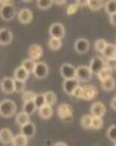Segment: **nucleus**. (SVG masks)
Returning <instances> with one entry per match:
<instances>
[{
	"mask_svg": "<svg viewBox=\"0 0 116 146\" xmlns=\"http://www.w3.org/2000/svg\"><path fill=\"white\" fill-rule=\"evenodd\" d=\"M16 110H17V105L15 104V101L9 100V98L0 101V115L3 118H9L12 115H15Z\"/></svg>",
	"mask_w": 116,
	"mask_h": 146,
	"instance_id": "1",
	"label": "nucleus"
},
{
	"mask_svg": "<svg viewBox=\"0 0 116 146\" xmlns=\"http://www.w3.org/2000/svg\"><path fill=\"white\" fill-rule=\"evenodd\" d=\"M58 115L64 122H71L74 119V108L70 104H62L58 108Z\"/></svg>",
	"mask_w": 116,
	"mask_h": 146,
	"instance_id": "2",
	"label": "nucleus"
},
{
	"mask_svg": "<svg viewBox=\"0 0 116 146\" xmlns=\"http://www.w3.org/2000/svg\"><path fill=\"white\" fill-rule=\"evenodd\" d=\"M16 16V9H15V4L9 1L5 5H1L0 7V17L4 20V21H9Z\"/></svg>",
	"mask_w": 116,
	"mask_h": 146,
	"instance_id": "3",
	"label": "nucleus"
},
{
	"mask_svg": "<svg viewBox=\"0 0 116 146\" xmlns=\"http://www.w3.org/2000/svg\"><path fill=\"white\" fill-rule=\"evenodd\" d=\"M75 78L77 82H89L92 78V73L89 70L88 66L80 65L76 68V73H75Z\"/></svg>",
	"mask_w": 116,
	"mask_h": 146,
	"instance_id": "4",
	"label": "nucleus"
},
{
	"mask_svg": "<svg viewBox=\"0 0 116 146\" xmlns=\"http://www.w3.org/2000/svg\"><path fill=\"white\" fill-rule=\"evenodd\" d=\"M50 36L54 38H63L64 35H66V28L62 23H54L50 25Z\"/></svg>",
	"mask_w": 116,
	"mask_h": 146,
	"instance_id": "5",
	"label": "nucleus"
},
{
	"mask_svg": "<svg viewBox=\"0 0 116 146\" xmlns=\"http://www.w3.org/2000/svg\"><path fill=\"white\" fill-rule=\"evenodd\" d=\"M0 89L4 94H11L15 92V78L11 77H4L3 80L0 81Z\"/></svg>",
	"mask_w": 116,
	"mask_h": 146,
	"instance_id": "6",
	"label": "nucleus"
},
{
	"mask_svg": "<svg viewBox=\"0 0 116 146\" xmlns=\"http://www.w3.org/2000/svg\"><path fill=\"white\" fill-rule=\"evenodd\" d=\"M75 73H76V68L70 62H64L60 65V74L64 80H70V78H75Z\"/></svg>",
	"mask_w": 116,
	"mask_h": 146,
	"instance_id": "7",
	"label": "nucleus"
},
{
	"mask_svg": "<svg viewBox=\"0 0 116 146\" xmlns=\"http://www.w3.org/2000/svg\"><path fill=\"white\" fill-rule=\"evenodd\" d=\"M34 76L39 80H43V78H46L48 76V73H50V68L47 65L46 62H36L35 65V69H34Z\"/></svg>",
	"mask_w": 116,
	"mask_h": 146,
	"instance_id": "8",
	"label": "nucleus"
},
{
	"mask_svg": "<svg viewBox=\"0 0 116 146\" xmlns=\"http://www.w3.org/2000/svg\"><path fill=\"white\" fill-rule=\"evenodd\" d=\"M105 66V61L103 60L101 57H99V56H95V57L91 58V61H89V70H91V73H99L103 68Z\"/></svg>",
	"mask_w": 116,
	"mask_h": 146,
	"instance_id": "9",
	"label": "nucleus"
},
{
	"mask_svg": "<svg viewBox=\"0 0 116 146\" xmlns=\"http://www.w3.org/2000/svg\"><path fill=\"white\" fill-rule=\"evenodd\" d=\"M89 111H91V115H92V117H103V115L105 114L107 109H105V105L103 104L101 101H95V102L91 105Z\"/></svg>",
	"mask_w": 116,
	"mask_h": 146,
	"instance_id": "10",
	"label": "nucleus"
},
{
	"mask_svg": "<svg viewBox=\"0 0 116 146\" xmlns=\"http://www.w3.org/2000/svg\"><path fill=\"white\" fill-rule=\"evenodd\" d=\"M97 94H99V92H97L96 86H93V85H85V86H83V96H81V100L91 101V100H93Z\"/></svg>",
	"mask_w": 116,
	"mask_h": 146,
	"instance_id": "11",
	"label": "nucleus"
},
{
	"mask_svg": "<svg viewBox=\"0 0 116 146\" xmlns=\"http://www.w3.org/2000/svg\"><path fill=\"white\" fill-rule=\"evenodd\" d=\"M43 48L39 44H32V45H30V48H28V56L31 58V60H34V61H38V60H40V58L43 57Z\"/></svg>",
	"mask_w": 116,
	"mask_h": 146,
	"instance_id": "12",
	"label": "nucleus"
},
{
	"mask_svg": "<svg viewBox=\"0 0 116 146\" xmlns=\"http://www.w3.org/2000/svg\"><path fill=\"white\" fill-rule=\"evenodd\" d=\"M13 40V33L8 28H0V45H9Z\"/></svg>",
	"mask_w": 116,
	"mask_h": 146,
	"instance_id": "13",
	"label": "nucleus"
},
{
	"mask_svg": "<svg viewBox=\"0 0 116 146\" xmlns=\"http://www.w3.org/2000/svg\"><path fill=\"white\" fill-rule=\"evenodd\" d=\"M17 19L21 24H30L34 19V13L30 8H21L17 13Z\"/></svg>",
	"mask_w": 116,
	"mask_h": 146,
	"instance_id": "14",
	"label": "nucleus"
},
{
	"mask_svg": "<svg viewBox=\"0 0 116 146\" xmlns=\"http://www.w3.org/2000/svg\"><path fill=\"white\" fill-rule=\"evenodd\" d=\"M74 46H75V50H76L77 53H81V54L87 53V52L89 50V41L84 37H80L75 41Z\"/></svg>",
	"mask_w": 116,
	"mask_h": 146,
	"instance_id": "15",
	"label": "nucleus"
},
{
	"mask_svg": "<svg viewBox=\"0 0 116 146\" xmlns=\"http://www.w3.org/2000/svg\"><path fill=\"white\" fill-rule=\"evenodd\" d=\"M28 77H30V73H28L27 70L24 69L21 65L17 66V68L13 70V78H15L16 81H21V82H25V81L28 80Z\"/></svg>",
	"mask_w": 116,
	"mask_h": 146,
	"instance_id": "16",
	"label": "nucleus"
},
{
	"mask_svg": "<svg viewBox=\"0 0 116 146\" xmlns=\"http://www.w3.org/2000/svg\"><path fill=\"white\" fill-rule=\"evenodd\" d=\"M79 85V82L76 81V78H70V80H64L63 82V90L67 93V94H70L72 96V93L74 90L76 89V86Z\"/></svg>",
	"mask_w": 116,
	"mask_h": 146,
	"instance_id": "17",
	"label": "nucleus"
},
{
	"mask_svg": "<svg viewBox=\"0 0 116 146\" xmlns=\"http://www.w3.org/2000/svg\"><path fill=\"white\" fill-rule=\"evenodd\" d=\"M12 138H13V134H12V131L8 127L0 129V142L3 145H9L12 142Z\"/></svg>",
	"mask_w": 116,
	"mask_h": 146,
	"instance_id": "18",
	"label": "nucleus"
},
{
	"mask_svg": "<svg viewBox=\"0 0 116 146\" xmlns=\"http://www.w3.org/2000/svg\"><path fill=\"white\" fill-rule=\"evenodd\" d=\"M20 129H21V131H20V133H21L23 135H25L27 138H32V137L35 135V133H36L35 123L31 122V121H30L28 123H25L24 126H21Z\"/></svg>",
	"mask_w": 116,
	"mask_h": 146,
	"instance_id": "19",
	"label": "nucleus"
},
{
	"mask_svg": "<svg viewBox=\"0 0 116 146\" xmlns=\"http://www.w3.org/2000/svg\"><path fill=\"white\" fill-rule=\"evenodd\" d=\"M38 111L42 119H50L52 117V114H54V109L50 105H43L42 108H39Z\"/></svg>",
	"mask_w": 116,
	"mask_h": 146,
	"instance_id": "20",
	"label": "nucleus"
},
{
	"mask_svg": "<svg viewBox=\"0 0 116 146\" xmlns=\"http://www.w3.org/2000/svg\"><path fill=\"white\" fill-rule=\"evenodd\" d=\"M12 146H27L28 145V138L25 135H23L21 133L19 134L13 135V138H12Z\"/></svg>",
	"mask_w": 116,
	"mask_h": 146,
	"instance_id": "21",
	"label": "nucleus"
},
{
	"mask_svg": "<svg viewBox=\"0 0 116 146\" xmlns=\"http://www.w3.org/2000/svg\"><path fill=\"white\" fill-rule=\"evenodd\" d=\"M43 96H44V104L50 105V106L55 105V104H56V101H58L56 93L51 92V90H48V92H46V93H43Z\"/></svg>",
	"mask_w": 116,
	"mask_h": 146,
	"instance_id": "22",
	"label": "nucleus"
},
{
	"mask_svg": "<svg viewBox=\"0 0 116 146\" xmlns=\"http://www.w3.org/2000/svg\"><path fill=\"white\" fill-rule=\"evenodd\" d=\"M15 121H16V123H17V125L21 127V126H24L25 123L30 122V115L25 114L24 111H19V113H16Z\"/></svg>",
	"mask_w": 116,
	"mask_h": 146,
	"instance_id": "23",
	"label": "nucleus"
},
{
	"mask_svg": "<svg viewBox=\"0 0 116 146\" xmlns=\"http://www.w3.org/2000/svg\"><path fill=\"white\" fill-rule=\"evenodd\" d=\"M101 53H103V56H104L107 60H108V58L115 57V54H116V45H115V44H107V46L104 48V50H103Z\"/></svg>",
	"mask_w": 116,
	"mask_h": 146,
	"instance_id": "24",
	"label": "nucleus"
},
{
	"mask_svg": "<svg viewBox=\"0 0 116 146\" xmlns=\"http://www.w3.org/2000/svg\"><path fill=\"white\" fill-rule=\"evenodd\" d=\"M115 85H116L115 78H113V77H108L107 80H104L101 82V88H103V90H105V92H111V90L115 89Z\"/></svg>",
	"mask_w": 116,
	"mask_h": 146,
	"instance_id": "25",
	"label": "nucleus"
},
{
	"mask_svg": "<svg viewBox=\"0 0 116 146\" xmlns=\"http://www.w3.org/2000/svg\"><path fill=\"white\" fill-rule=\"evenodd\" d=\"M87 7L91 9V11H99L104 7V1H100V0H87Z\"/></svg>",
	"mask_w": 116,
	"mask_h": 146,
	"instance_id": "26",
	"label": "nucleus"
},
{
	"mask_svg": "<svg viewBox=\"0 0 116 146\" xmlns=\"http://www.w3.org/2000/svg\"><path fill=\"white\" fill-rule=\"evenodd\" d=\"M62 45H63L62 38H54V37H51L50 40H48V48H50L51 50H59L60 48H62Z\"/></svg>",
	"mask_w": 116,
	"mask_h": 146,
	"instance_id": "27",
	"label": "nucleus"
},
{
	"mask_svg": "<svg viewBox=\"0 0 116 146\" xmlns=\"http://www.w3.org/2000/svg\"><path fill=\"white\" fill-rule=\"evenodd\" d=\"M36 106H35V104H34V101H28V102H24V105H23V111L25 113V114H28V115H32L36 111Z\"/></svg>",
	"mask_w": 116,
	"mask_h": 146,
	"instance_id": "28",
	"label": "nucleus"
},
{
	"mask_svg": "<svg viewBox=\"0 0 116 146\" xmlns=\"http://www.w3.org/2000/svg\"><path fill=\"white\" fill-rule=\"evenodd\" d=\"M96 76H97V78H99V81H100V82H103V81L107 80L108 77H112V70H109L107 66H104L100 72L97 73Z\"/></svg>",
	"mask_w": 116,
	"mask_h": 146,
	"instance_id": "29",
	"label": "nucleus"
},
{
	"mask_svg": "<svg viewBox=\"0 0 116 146\" xmlns=\"http://www.w3.org/2000/svg\"><path fill=\"white\" fill-rule=\"evenodd\" d=\"M104 9L108 15L116 13V0H108L104 3Z\"/></svg>",
	"mask_w": 116,
	"mask_h": 146,
	"instance_id": "30",
	"label": "nucleus"
},
{
	"mask_svg": "<svg viewBox=\"0 0 116 146\" xmlns=\"http://www.w3.org/2000/svg\"><path fill=\"white\" fill-rule=\"evenodd\" d=\"M35 65H36V61H34V60H31V58H25V60H23V62H21V66H23L28 73L34 72Z\"/></svg>",
	"mask_w": 116,
	"mask_h": 146,
	"instance_id": "31",
	"label": "nucleus"
},
{
	"mask_svg": "<svg viewBox=\"0 0 116 146\" xmlns=\"http://www.w3.org/2000/svg\"><path fill=\"white\" fill-rule=\"evenodd\" d=\"M91 123H92V115L84 114L80 118V125L83 129H91Z\"/></svg>",
	"mask_w": 116,
	"mask_h": 146,
	"instance_id": "32",
	"label": "nucleus"
},
{
	"mask_svg": "<svg viewBox=\"0 0 116 146\" xmlns=\"http://www.w3.org/2000/svg\"><path fill=\"white\" fill-rule=\"evenodd\" d=\"M104 122H103V117H92V123H91V129L95 130H100L103 127Z\"/></svg>",
	"mask_w": 116,
	"mask_h": 146,
	"instance_id": "33",
	"label": "nucleus"
},
{
	"mask_svg": "<svg viewBox=\"0 0 116 146\" xmlns=\"http://www.w3.org/2000/svg\"><path fill=\"white\" fill-rule=\"evenodd\" d=\"M36 5L39 7V9H50L52 5H54V1H48V0H40V1H36Z\"/></svg>",
	"mask_w": 116,
	"mask_h": 146,
	"instance_id": "34",
	"label": "nucleus"
},
{
	"mask_svg": "<svg viewBox=\"0 0 116 146\" xmlns=\"http://www.w3.org/2000/svg\"><path fill=\"white\" fill-rule=\"evenodd\" d=\"M36 93H34L32 90H25V92L21 93V100L23 102H28V101H34Z\"/></svg>",
	"mask_w": 116,
	"mask_h": 146,
	"instance_id": "35",
	"label": "nucleus"
},
{
	"mask_svg": "<svg viewBox=\"0 0 116 146\" xmlns=\"http://www.w3.org/2000/svg\"><path fill=\"white\" fill-rule=\"evenodd\" d=\"M107 44H108V42L105 41L104 38H99V40L95 41V49H96L97 52H103L104 48L107 46Z\"/></svg>",
	"mask_w": 116,
	"mask_h": 146,
	"instance_id": "36",
	"label": "nucleus"
},
{
	"mask_svg": "<svg viewBox=\"0 0 116 146\" xmlns=\"http://www.w3.org/2000/svg\"><path fill=\"white\" fill-rule=\"evenodd\" d=\"M107 137H108L109 141L115 142L116 141V125H111L107 130Z\"/></svg>",
	"mask_w": 116,
	"mask_h": 146,
	"instance_id": "37",
	"label": "nucleus"
},
{
	"mask_svg": "<svg viewBox=\"0 0 116 146\" xmlns=\"http://www.w3.org/2000/svg\"><path fill=\"white\" fill-rule=\"evenodd\" d=\"M34 104H35L36 108H42L43 105H46L44 104V96L43 94H36L35 98H34Z\"/></svg>",
	"mask_w": 116,
	"mask_h": 146,
	"instance_id": "38",
	"label": "nucleus"
},
{
	"mask_svg": "<svg viewBox=\"0 0 116 146\" xmlns=\"http://www.w3.org/2000/svg\"><path fill=\"white\" fill-rule=\"evenodd\" d=\"M15 92L16 93H21L25 92V82H21V81H16L15 80Z\"/></svg>",
	"mask_w": 116,
	"mask_h": 146,
	"instance_id": "39",
	"label": "nucleus"
},
{
	"mask_svg": "<svg viewBox=\"0 0 116 146\" xmlns=\"http://www.w3.org/2000/svg\"><path fill=\"white\" fill-rule=\"evenodd\" d=\"M105 66H107L109 70L115 72V70H116V58H115V57L108 58V60L105 61Z\"/></svg>",
	"mask_w": 116,
	"mask_h": 146,
	"instance_id": "40",
	"label": "nucleus"
},
{
	"mask_svg": "<svg viewBox=\"0 0 116 146\" xmlns=\"http://www.w3.org/2000/svg\"><path fill=\"white\" fill-rule=\"evenodd\" d=\"M77 9H79V7L76 5V3H72V4H70V5L67 7L66 13H67L68 16H71V15H74V13H76Z\"/></svg>",
	"mask_w": 116,
	"mask_h": 146,
	"instance_id": "41",
	"label": "nucleus"
},
{
	"mask_svg": "<svg viewBox=\"0 0 116 146\" xmlns=\"http://www.w3.org/2000/svg\"><path fill=\"white\" fill-rule=\"evenodd\" d=\"M81 96H83V86L77 85L76 89H75L74 93H72V97H75V98H77V100H81Z\"/></svg>",
	"mask_w": 116,
	"mask_h": 146,
	"instance_id": "42",
	"label": "nucleus"
},
{
	"mask_svg": "<svg viewBox=\"0 0 116 146\" xmlns=\"http://www.w3.org/2000/svg\"><path fill=\"white\" fill-rule=\"evenodd\" d=\"M109 23L116 27V13H113V15H109Z\"/></svg>",
	"mask_w": 116,
	"mask_h": 146,
	"instance_id": "43",
	"label": "nucleus"
},
{
	"mask_svg": "<svg viewBox=\"0 0 116 146\" xmlns=\"http://www.w3.org/2000/svg\"><path fill=\"white\" fill-rule=\"evenodd\" d=\"M111 108H112V110H115L116 111V97H113L112 100H111Z\"/></svg>",
	"mask_w": 116,
	"mask_h": 146,
	"instance_id": "44",
	"label": "nucleus"
},
{
	"mask_svg": "<svg viewBox=\"0 0 116 146\" xmlns=\"http://www.w3.org/2000/svg\"><path fill=\"white\" fill-rule=\"evenodd\" d=\"M67 1L66 0H62V1H54V4H56V5H64Z\"/></svg>",
	"mask_w": 116,
	"mask_h": 146,
	"instance_id": "45",
	"label": "nucleus"
},
{
	"mask_svg": "<svg viewBox=\"0 0 116 146\" xmlns=\"http://www.w3.org/2000/svg\"><path fill=\"white\" fill-rule=\"evenodd\" d=\"M9 1H11V0H0V7H1V5H5V4H8Z\"/></svg>",
	"mask_w": 116,
	"mask_h": 146,
	"instance_id": "46",
	"label": "nucleus"
},
{
	"mask_svg": "<svg viewBox=\"0 0 116 146\" xmlns=\"http://www.w3.org/2000/svg\"><path fill=\"white\" fill-rule=\"evenodd\" d=\"M54 146H68V145H67L66 142H62V141H60V142H56Z\"/></svg>",
	"mask_w": 116,
	"mask_h": 146,
	"instance_id": "47",
	"label": "nucleus"
},
{
	"mask_svg": "<svg viewBox=\"0 0 116 146\" xmlns=\"http://www.w3.org/2000/svg\"><path fill=\"white\" fill-rule=\"evenodd\" d=\"M113 146H116V141H115V142H113Z\"/></svg>",
	"mask_w": 116,
	"mask_h": 146,
	"instance_id": "48",
	"label": "nucleus"
},
{
	"mask_svg": "<svg viewBox=\"0 0 116 146\" xmlns=\"http://www.w3.org/2000/svg\"><path fill=\"white\" fill-rule=\"evenodd\" d=\"M115 58H116V54H115Z\"/></svg>",
	"mask_w": 116,
	"mask_h": 146,
	"instance_id": "49",
	"label": "nucleus"
},
{
	"mask_svg": "<svg viewBox=\"0 0 116 146\" xmlns=\"http://www.w3.org/2000/svg\"><path fill=\"white\" fill-rule=\"evenodd\" d=\"M115 45H116V44H115Z\"/></svg>",
	"mask_w": 116,
	"mask_h": 146,
	"instance_id": "50",
	"label": "nucleus"
}]
</instances>
